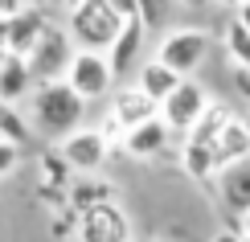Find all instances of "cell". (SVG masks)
Returning <instances> with one entry per match:
<instances>
[{
	"label": "cell",
	"mask_w": 250,
	"mask_h": 242,
	"mask_svg": "<svg viewBox=\"0 0 250 242\" xmlns=\"http://www.w3.org/2000/svg\"><path fill=\"white\" fill-rule=\"evenodd\" d=\"M21 8H25L21 0H0V21H13V17L21 13Z\"/></svg>",
	"instance_id": "25"
},
{
	"label": "cell",
	"mask_w": 250,
	"mask_h": 242,
	"mask_svg": "<svg viewBox=\"0 0 250 242\" xmlns=\"http://www.w3.org/2000/svg\"><path fill=\"white\" fill-rule=\"evenodd\" d=\"M144 21L135 17V21H127L123 25V33H119V41H115V49L107 54V62H111V74H115V82H123L131 74V66H135V58H140V49H144Z\"/></svg>",
	"instance_id": "13"
},
{
	"label": "cell",
	"mask_w": 250,
	"mask_h": 242,
	"mask_svg": "<svg viewBox=\"0 0 250 242\" xmlns=\"http://www.w3.org/2000/svg\"><path fill=\"white\" fill-rule=\"evenodd\" d=\"M4 58H13V54H8V21H0V62Z\"/></svg>",
	"instance_id": "27"
},
{
	"label": "cell",
	"mask_w": 250,
	"mask_h": 242,
	"mask_svg": "<svg viewBox=\"0 0 250 242\" xmlns=\"http://www.w3.org/2000/svg\"><path fill=\"white\" fill-rule=\"evenodd\" d=\"M135 74H140V82H135V87L148 94L152 103H160V107H164V99H168V94L185 82L181 74H176V70H168L164 62H156V58H152V62H144V66L135 70Z\"/></svg>",
	"instance_id": "14"
},
{
	"label": "cell",
	"mask_w": 250,
	"mask_h": 242,
	"mask_svg": "<svg viewBox=\"0 0 250 242\" xmlns=\"http://www.w3.org/2000/svg\"><path fill=\"white\" fill-rule=\"evenodd\" d=\"M205 107H209V94H205V87H197L193 78H185L181 87H176L168 99H164V107H160V119L168 123V132H181V135H189L197 123H201V115Z\"/></svg>",
	"instance_id": "6"
},
{
	"label": "cell",
	"mask_w": 250,
	"mask_h": 242,
	"mask_svg": "<svg viewBox=\"0 0 250 242\" xmlns=\"http://www.w3.org/2000/svg\"><path fill=\"white\" fill-rule=\"evenodd\" d=\"M185 173L197 176V181H209V176H222V160H217V144H205V140H185Z\"/></svg>",
	"instance_id": "15"
},
{
	"label": "cell",
	"mask_w": 250,
	"mask_h": 242,
	"mask_svg": "<svg viewBox=\"0 0 250 242\" xmlns=\"http://www.w3.org/2000/svg\"><path fill=\"white\" fill-rule=\"evenodd\" d=\"M45 29H49L45 25V13L25 4L13 21H8V54H13V58H29V54H33V45L45 37Z\"/></svg>",
	"instance_id": "11"
},
{
	"label": "cell",
	"mask_w": 250,
	"mask_h": 242,
	"mask_svg": "<svg viewBox=\"0 0 250 242\" xmlns=\"http://www.w3.org/2000/svg\"><path fill=\"white\" fill-rule=\"evenodd\" d=\"M230 78H234V90L250 99V66H230Z\"/></svg>",
	"instance_id": "23"
},
{
	"label": "cell",
	"mask_w": 250,
	"mask_h": 242,
	"mask_svg": "<svg viewBox=\"0 0 250 242\" xmlns=\"http://www.w3.org/2000/svg\"><path fill=\"white\" fill-rule=\"evenodd\" d=\"M123 13L115 0H82L70 13V41H78L82 54H111L123 33Z\"/></svg>",
	"instance_id": "1"
},
{
	"label": "cell",
	"mask_w": 250,
	"mask_h": 242,
	"mask_svg": "<svg viewBox=\"0 0 250 242\" xmlns=\"http://www.w3.org/2000/svg\"><path fill=\"white\" fill-rule=\"evenodd\" d=\"M0 140L8 144H29V123L17 115V107H8V103H0Z\"/></svg>",
	"instance_id": "20"
},
{
	"label": "cell",
	"mask_w": 250,
	"mask_h": 242,
	"mask_svg": "<svg viewBox=\"0 0 250 242\" xmlns=\"http://www.w3.org/2000/svg\"><path fill=\"white\" fill-rule=\"evenodd\" d=\"M107 148H111V140H107L99 128H82V132L70 135V140H62V156H66V164H70V168H82V173L103 168Z\"/></svg>",
	"instance_id": "10"
},
{
	"label": "cell",
	"mask_w": 250,
	"mask_h": 242,
	"mask_svg": "<svg viewBox=\"0 0 250 242\" xmlns=\"http://www.w3.org/2000/svg\"><path fill=\"white\" fill-rule=\"evenodd\" d=\"M66 87L74 90L82 103H90V99H107L111 87H115V74H111L107 54H82V49H78L74 62H70Z\"/></svg>",
	"instance_id": "4"
},
{
	"label": "cell",
	"mask_w": 250,
	"mask_h": 242,
	"mask_svg": "<svg viewBox=\"0 0 250 242\" xmlns=\"http://www.w3.org/2000/svg\"><path fill=\"white\" fill-rule=\"evenodd\" d=\"M217 189H222L226 209L238 214V218H246V214H250V160H238V164H230V168H222Z\"/></svg>",
	"instance_id": "12"
},
{
	"label": "cell",
	"mask_w": 250,
	"mask_h": 242,
	"mask_svg": "<svg viewBox=\"0 0 250 242\" xmlns=\"http://www.w3.org/2000/svg\"><path fill=\"white\" fill-rule=\"evenodd\" d=\"M217 160H222V168H230L238 160H250V128L246 123H230V128L222 132V140H217Z\"/></svg>",
	"instance_id": "18"
},
{
	"label": "cell",
	"mask_w": 250,
	"mask_h": 242,
	"mask_svg": "<svg viewBox=\"0 0 250 242\" xmlns=\"http://www.w3.org/2000/svg\"><path fill=\"white\" fill-rule=\"evenodd\" d=\"M29 90H37V87H33V78H29L25 58H4V62H0V103L13 107V103L25 99Z\"/></svg>",
	"instance_id": "16"
},
{
	"label": "cell",
	"mask_w": 250,
	"mask_h": 242,
	"mask_svg": "<svg viewBox=\"0 0 250 242\" xmlns=\"http://www.w3.org/2000/svg\"><path fill=\"white\" fill-rule=\"evenodd\" d=\"M160 17H164V8H160V4H140V21H144V29L160 25Z\"/></svg>",
	"instance_id": "24"
},
{
	"label": "cell",
	"mask_w": 250,
	"mask_h": 242,
	"mask_svg": "<svg viewBox=\"0 0 250 242\" xmlns=\"http://www.w3.org/2000/svg\"><path fill=\"white\" fill-rule=\"evenodd\" d=\"M213 242H242V234H230V230H226V234H217Z\"/></svg>",
	"instance_id": "28"
},
{
	"label": "cell",
	"mask_w": 250,
	"mask_h": 242,
	"mask_svg": "<svg viewBox=\"0 0 250 242\" xmlns=\"http://www.w3.org/2000/svg\"><path fill=\"white\" fill-rule=\"evenodd\" d=\"M226 49H230L234 66H250V33L238 21H230V29H226Z\"/></svg>",
	"instance_id": "21"
},
{
	"label": "cell",
	"mask_w": 250,
	"mask_h": 242,
	"mask_svg": "<svg viewBox=\"0 0 250 242\" xmlns=\"http://www.w3.org/2000/svg\"><path fill=\"white\" fill-rule=\"evenodd\" d=\"M17 160H21V148H17V144H8V140H0V176L13 173Z\"/></svg>",
	"instance_id": "22"
},
{
	"label": "cell",
	"mask_w": 250,
	"mask_h": 242,
	"mask_svg": "<svg viewBox=\"0 0 250 242\" xmlns=\"http://www.w3.org/2000/svg\"><path fill=\"white\" fill-rule=\"evenodd\" d=\"M74 54H78V49H70L66 29H54V25H49V29H45V37L33 45V54L25 58L33 87H54V82H66Z\"/></svg>",
	"instance_id": "3"
},
{
	"label": "cell",
	"mask_w": 250,
	"mask_h": 242,
	"mask_svg": "<svg viewBox=\"0 0 250 242\" xmlns=\"http://www.w3.org/2000/svg\"><path fill=\"white\" fill-rule=\"evenodd\" d=\"M242 123H246V128H250V115H246V119H242Z\"/></svg>",
	"instance_id": "30"
},
{
	"label": "cell",
	"mask_w": 250,
	"mask_h": 242,
	"mask_svg": "<svg viewBox=\"0 0 250 242\" xmlns=\"http://www.w3.org/2000/svg\"><path fill=\"white\" fill-rule=\"evenodd\" d=\"M111 119H115L123 132H135V128H144V123L160 119V103H152L140 87H119L115 99H111Z\"/></svg>",
	"instance_id": "9"
},
{
	"label": "cell",
	"mask_w": 250,
	"mask_h": 242,
	"mask_svg": "<svg viewBox=\"0 0 250 242\" xmlns=\"http://www.w3.org/2000/svg\"><path fill=\"white\" fill-rule=\"evenodd\" d=\"M78 242H131V222L115 201H103L78 222Z\"/></svg>",
	"instance_id": "7"
},
{
	"label": "cell",
	"mask_w": 250,
	"mask_h": 242,
	"mask_svg": "<svg viewBox=\"0 0 250 242\" xmlns=\"http://www.w3.org/2000/svg\"><path fill=\"white\" fill-rule=\"evenodd\" d=\"M242 234H250V214H246V218H242Z\"/></svg>",
	"instance_id": "29"
},
{
	"label": "cell",
	"mask_w": 250,
	"mask_h": 242,
	"mask_svg": "<svg viewBox=\"0 0 250 242\" xmlns=\"http://www.w3.org/2000/svg\"><path fill=\"white\" fill-rule=\"evenodd\" d=\"M111 189L107 181H74L70 185V205L66 209H74V214L82 218V214H90L95 205H103V201H111Z\"/></svg>",
	"instance_id": "19"
},
{
	"label": "cell",
	"mask_w": 250,
	"mask_h": 242,
	"mask_svg": "<svg viewBox=\"0 0 250 242\" xmlns=\"http://www.w3.org/2000/svg\"><path fill=\"white\" fill-rule=\"evenodd\" d=\"M205 54H209V33H205V29H176V33H168L156 45V62H164V66L176 70L181 78L201 66Z\"/></svg>",
	"instance_id": "5"
},
{
	"label": "cell",
	"mask_w": 250,
	"mask_h": 242,
	"mask_svg": "<svg viewBox=\"0 0 250 242\" xmlns=\"http://www.w3.org/2000/svg\"><path fill=\"white\" fill-rule=\"evenodd\" d=\"M242 242H250V234H242Z\"/></svg>",
	"instance_id": "31"
},
{
	"label": "cell",
	"mask_w": 250,
	"mask_h": 242,
	"mask_svg": "<svg viewBox=\"0 0 250 242\" xmlns=\"http://www.w3.org/2000/svg\"><path fill=\"white\" fill-rule=\"evenodd\" d=\"M164 144H168V123L152 119V123H144V128L127 132L123 152H131V156H156V152H164Z\"/></svg>",
	"instance_id": "17"
},
{
	"label": "cell",
	"mask_w": 250,
	"mask_h": 242,
	"mask_svg": "<svg viewBox=\"0 0 250 242\" xmlns=\"http://www.w3.org/2000/svg\"><path fill=\"white\" fill-rule=\"evenodd\" d=\"M37 168H41L37 173V197L54 209V214H62V205H70V168H66L62 148H45Z\"/></svg>",
	"instance_id": "8"
},
{
	"label": "cell",
	"mask_w": 250,
	"mask_h": 242,
	"mask_svg": "<svg viewBox=\"0 0 250 242\" xmlns=\"http://www.w3.org/2000/svg\"><path fill=\"white\" fill-rule=\"evenodd\" d=\"M82 111H86V103H82L66 82L33 90V123H37L41 135H49V140H70L74 132H82L78 128Z\"/></svg>",
	"instance_id": "2"
},
{
	"label": "cell",
	"mask_w": 250,
	"mask_h": 242,
	"mask_svg": "<svg viewBox=\"0 0 250 242\" xmlns=\"http://www.w3.org/2000/svg\"><path fill=\"white\" fill-rule=\"evenodd\" d=\"M234 21H238V25H242L246 33H250V0H246V4H238V13H234Z\"/></svg>",
	"instance_id": "26"
}]
</instances>
